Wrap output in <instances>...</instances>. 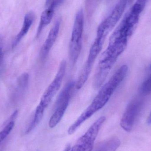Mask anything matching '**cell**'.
Listing matches in <instances>:
<instances>
[{"label": "cell", "instance_id": "obj_1", "mask_svg": "<svg viewBox=\"0 0 151 151\" xmlns=\"http://www.w3.org/2000/svg\"><path fill=\"white\" fill-rule=\"evenodd\" d=\"M128 68L126 65L121 66L99 91L91 104L68 129L69 134H73L85 121L103 108L111 99L127 73Z\"/></svg>", "mask_w": 151, "mask_h": 151}, {"label": "cell", "instance_id": "obj_2", "mask_svg": "<svg viewBox=\"0 0 151 151\" xmlns=\"http://www.w3.org/2000/svg\"><path fill=\"white\" fill-rule=\"evenodd\" d=\"M84 17L82 10L76 13L69 45V58L72 65L74 66L78 61L82 45V36Z\"/></svg>", "mask_w": 151, "mask_h": 151}, {"label": "cell", "instance_id": "obj_3", "mask_svg": "<svg viewBox=\"0 0 151 151\" xmlns=\"http://www.w3.org/2000/svg\"><path fill=\"white\" fill-rule=\"evenodd\" d=\"M67 63L65 60L60 63L59 68L52 82L46 89L40 99V104L36 107V111L44 114L55 96L61 88L66 72Z\"/></svg>", "mask_w": 151, "mask_h": 151}, {"label": "cell", "instance_id": "obj_4", "mask_svg": "<svg viewBox=\"0 0 151 151\" xmlns=\"http://www.w3.org/2000/svg\"><path fill=\"white\" fill-rule=\"evenodd\" d=\"M75 88V82H70L59 94L56 103L55 110L49 122L50 128L55 127L61 121L69 106Z\"/></svg>", "mask_w": 151, "mask_h": 151}, {"label": "cell", "instance_id": "obj_5", "mask_svg": "<svg viewBox=\"0 0 151 151\" xmlns=\"http://www.w3.org/2000/svg\"><path fill=\"white\" fill-rule=\"evenodd\" d=\"M104 39L96 37L90 49L88 59L75 83V88L80 90L87 81L92 70V67L98 56L103 48Z\"/></svg>", "mask_w": 151, "mask_h": 151}, {"label": "cell", "instance_id": "obj_6", "mask_svg": "<svg viewBox=\"0 0 151 151\" xmlns=\"http://www.w3.org/2000/svg\"><path fill=\"white\" fill-rule=\"evenodd\" d=\"M105 120V116L96 120L70 151H92L98 134Z\"/></svg>", "mask_w": 151, "mask_h": 151}, {"label": "cell", "instance_id": "obj_7", "mask_svg": "<svg viewBox=\"0 0 151 151\" xmlns=\"http://www.w3.org/2000/svg\"><path fill=\"white\" fill-rule=\"evenodd\" d=\"M128 0H120L110 15L99 26L97 35L106 38L122 16Z\"/></svg>", "mask_w": 151, "mask_h": 151}, {"label": "cell", "instance_id": "obj_8", "mask_svg": "<svg viewBox=\"0 0 151 151\" xmlns=\"http://www.w3.org/2000/svg\"><path fill=\"white\" fill-rule=\"evenodd\" d=\"M141 103L137 100L131 101L127 106L120 121L121 127L127 132L133 129L140 111Z\"/></svg>", "mask_w": 151, "mask_h": 151}, {"label": "cell", "instance_id": "obj_9", "mask_svg": "<svg viewBox=\"0 0 151 151\" xmlns=\"http://www.w3.org/2000/svg\"><path fill=\"white\" fill-rule=\"evenodd\" d=\"M60 27V20H58L49 33L45 42L40 50V58L42 61L45 60L50 52L57 39Z\"/></svg>", "mask_w": 151, "mask_h": 151}, {"label": "cell", "instance_id": "obj_10", "mask_svg": "<svg viewBox=\"0 0 151 151\" xmlns=\"http://www.w3.org/2000/svg\"><path fill=\"white\" fill-rule=\"evenodd\" d=\"M34 17V14L32 12H28L25 15L22 28L12 43V49L14 48L17 46L22 38L28 32L33 22Z\"/></svg>", "mask_w": 151, "mask_h": 151}, {"label": "cell", "instance_id": "obj_11", "mask_svg": "<svg viewBox=\"0 0 151 151\" xmlns=\"http://www.w3.org/2000/svg\"><path fill=\"white\" fill-rule=\"evenodd\" d=\"M55 9V7L49 5L48 8L42 13L36 35L37 37L40 36L43 29L51 22L54 17Z\"/></svg>", "mask_w": 151, "mask_h": 151}, {"label": "cell", "instance_id": "obj_12", "mask_svg": "<svg viewBox=\"0 0 151 151\" xmlns=\"http://www.w3.org/2000/svg\"><path fill=\"white\" fill-rule=\"evenodd\" d=\"M120 144V140L119 138L111 137L100 143L95 151H116Z\"/></svg>", "mask_w": 151, "mask_h": 151}, {"label": "cell", "instance_id": "obj_13", "mask_svg": "<svg viewBox=\"0 0 151 151\" xmlns=\"http://www.w3.org/2000/svg\"><path fill=\"white\" fill-rule=\"evenodd\" d=\"M15 126L13 121L9 122L4 128L0 131V144L8 136Z\"/></svg>", "mask_w": 151, "mask_h": 151}, {"label": "cell", "instance_id": "obj_14", "mask_svg": "<svg viewBox=\"0 0 151 151\" xmlns=\"http://www.w3.org/2000/svg\"><path fill=\"white\" fill-rule=\"evenodd\" d=\"M141 91L142 93L144 95L151 93V76L143 83Z\"/></svg>", "mask_w": 151, "mask_h": 151}, {"label": "cell", "instance_id": "obj_15", "mask_svg": "<svg viewBox=\"0 0 151 151\" xmlns=\"http://www.w3.org/2000/svg\"><path fill=\"white\" fill-rule=\"evenodd\" d=\"M29 74L24 73L22 74L18 79V83L21 88L25 89L27 87L29 81Z\"/></svg>", "mask_w": 151, "mask_h": 151}, {"label": "cell", "instance_id": "obj_16", "mask_svg": "<svg viewBox=\"0 0 151 151\" xmlns=\"http://www.w3.org/2000/svg\"><path fill=\"white\" fill-rule=\"evenodd\" d=\"M3 58V51L2 39L0 36V65L2 62Z\"/></svg>", "mask_w": 151, "mask_h": 151}, {"label": "cell", "instance_id": "obj_17", "mask_svg": "<svg viewBox=\"0 0 151 151\" xmlns=\"http://www.w3.org/2000/svg\"><path fill=\"white\" fill-rule=\"evenodd\" d=\"M147 124H149V125L151 124V111L150 113V115L148 117V119H147Z\"/></svg>", "mask_w": 151, "mask_h": 151}, {"label": "cell", "instance_id": "obj_18", "mask_svg": "<svg viewBox=\"0 0 151 151\" xmlns=\"http://www.w3.org/2000/svg\"><path fill=\"white\" fill-rule=\"evenodd\" d=\"M70 145H68L67 147H66V149H65V151H70Z\"/></svg>", "mask_w": 151, "mask_h": 151}, {"label": "cell", "instance_id": "obj_19", "mask_svg": "<svg viewBox=\"0 0 151 151\" xmlns=\"http://www.w3.org/2000/svg\"><path fill=\"white\" fill-rule=\"evenodd\" d=\"M128 1H132V0H128Z\"/></svg>", "mask_w": 151, "mask_h": 151}]
</instances>
